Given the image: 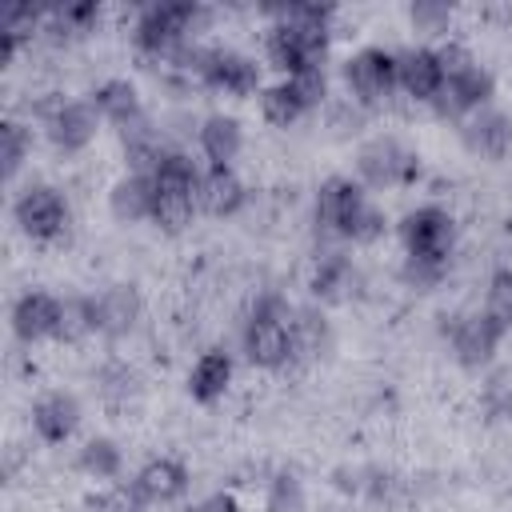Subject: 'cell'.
I'll use <instances>...</instances> for the list:
<instances>
[{"mask_svg": "<svg viewBox=\"0 0 512 512\" xmlns=\"http://www.w3.org/2000/svg\"><path fill=\"white\" fill-rule=\"evenodd\" d=\"M196 188H200V168L192 164L188 152L172 148L152 172V224H160L164 232L188 228L192 216L200 212Z\"/></svg>", "mask_w": 512, "mask_h": 512, "instance_id": "cell-1", "label": "cell"}, {"mask_svg": "<svg viewBox=\"0 0 512 512\" xmlns=\"http://www.w3.org/2000/svg\"><path fill=\"white\" fill-rule=\"evenodd\" d=\"M292 312L284 296L268 292L256 300V308L248 312L244 320V332H240V348L248 356V364L256 368H288L292 364Z\"/></svg>", "mask_w": 512, "mask_h": 512, "instance_id": "cell-2", "label": "cell"}, {"mask_svg": "<svg viewBox=\"0 0 512 512\" xmlns=\"http://www.w3.org/2000/svg\"><path fill=\"white\" fill-rule=\"evenodd\" d=\"M356 176L368 188H400L420 176V156L396 136H372L356 148Z\"/></svg>", "mask_w": 512, "mask_h": 512, "instance_id": "cell-3", "label": "cell"}, {"mask_svg": "<svg viewBox=\"0 0 512 512\" xmlns=\"http://www.w3.org/2000/svg\"><path fill=\"white\" fill-rule=\"evenodd\" d=\"M36 116L44 120V132L60 152H84L96 140L100 120H104L92 100H64L56 92H52V100L36 104Z\"/></svg>", "mask_w": 512, "mask_h": 512, "instance_id": "cell-4", "label": "cell"}, {"mask_svg": "<svg viewBox=\"0 0 512 512\" xmlns=\"http://www.w3.org/2000/svg\"><path fill=\"white\" fill-rule=\"evenodd\" d=\"M400 244L412 260H436L448 264L456 244V220L440 204H420L400 220Z\"/></svg>", "mask_w": 512, "mask_h": 512, "instance_id": "cell-5", "label": "cell"}, {"mask_svg": "<svg viewBox=\"0 0 512 512\" xmlns=\"http://www.w3.org/2000/svg\"><path fill=\"white\" fill-rule=\"evenodd\" d=\"M12 216L28 240H56L68 228V200L52 184H28L16 192Z\"/></svg>", "mask_w": 512, "mask_h": 512, "instance_id": "cell-6", "label": "cell"}, {"mask_svg": "<svg viewBox=\"0 0 512 512\" xmlns=\"http://www.w3.org/2000/svg\"><path fill=\"white\" fill-rule=\"evenodd\" d=\"M344 84H348V96H352L360 108L388 100L392 88H396V52L376 48V44L352 52V56L344 60Z\"/></svg>", "mask_w": 512, "mask_h": 512, "instance_id": "cell-7", "label": "cell"}, {"mask_svg": "<svg viewBox=\"0 0 512 512\" xmlns=\"http://www.w3.org/2000/svg\"><path fill=\"white\" fill-rule=\"evenodd\" d=\"M364 204H368V192H364L360 180H352V176H328L316 188V232L320 236L348 240L356 216L364 212Z\"/></svg>", "mask_w": 512, "mask_h": 512, "instance_id": "cell-8", "label": "cell"}, {"mask_svg": "<svg viewBox=\"0 0 512 512\" xmlns=\"http://www.w3.org/2000/svg\"><path fill=\"white\" fill-rule=\"evenodd\" d=\"M448 340H452L456 364L468 368V372H480V368L492 364V356H496V348L504 340V328L496 320H488L484 312H472V316H456L452 320Z\"/></svg>", "mask_w": 512, "mask_h": 512, "instance_id": "cell-9", "label": "cell"}, {"mask_svg": "<svg viewBox=\"0 0 512 512\" xmlns=\"http://www.w3.org/2000/svg\"><path fill=\"white\" fill-rule=\"evenodd\" d=\"M492 96H496V80H492L488 68L476 64L472 72H464V76H456V80H444L440 92L432 96V108H436V116H444V120H460V124H464L472 112L488 108Z\"/></svg>", "mask_w": 512, "mask_h": 512, "instance_id": "cell-10", "label": "cell"}, {"mask_svg": "<svg viewBox=\"0 0 512 512\" xmlns=\"http://www.w3.org/2000/svg\"><path fill=\"white\" fill-rule=\"evenodd\" d=\"M200 80L228 96H252V92H260V64L236 48H208Z\"/></svg>", "mask_w": 512, "mask_h": 512, "instance_id": "cell-11", "label": "cell"}, {"mask_svg": "<svg viewBox=\"0 0 512 512\" xmlns=\"http://www.w3.org/2000/svg\"><path fill=\"white\" fill-rule=\"evenodd\" d=\"M460 140L472 156H484V160H504L512 152V116L500 112V108H480L472 112L464 124H460Z\"/></svg>", "mask_w": 512, "mask_h": 512, "instance_id": "cell-12", "label": "cell"}, {"mask_svg": "<svg viewBox=\"0 0 512 512\" xmlns=\"http://www.w3.org/2000/svg\"><path fill=\"white\" fill-rule=\"evenodd\" d=\"M444 84V72H440V60H436V48H404L396 52V88L412 100H428L440 92Z\"/></svg>", "mask_w": 512, "mask_h": 512, "instance_id": "cell-13", "label": "cell"}, {"mask_svg": "<svg viewBox=\"0 0 512 512\" xmlns=\"http://www.w3.org/2000/svg\"><path fill=\"white\" fill-rule=\"evenodd\" d=\"M116 132H120L124 160H128V168H132L136 176H152V172L160 168V160L172 152L168 140H164V132H160L148 116H136V120H128L124 128H116Z\"/></svg>", "mask_w": 512, "mask_h": 512, "instance_id": "cell-14", "label": "cell"}, {"mask_svg": "<svg viewBox=\"0 0 512 512\" xmlns=\"http://www.w3.org/2000/svg\"><path fill=\"white\" fill-rule=\"evenodd\" d=\"M196 144H200L208 168H232V160L244 152V124L228 112H212L200 120Z\"/></svg>", "mask_w": 512, "mask_h": 512, "instance_id": "cell-15", "label": "cell"}, {"mask_svg": "<svg viewBox=\"0 0 512 512\" xmlns=\"http://www.w3.org/2000/svg\"><path fill=\"white\" fill-rule=\"evenodd\" d=\"M92 304H96V332H104L112 340L128 336L144 312V300L132 284H108L100 296H92Z\"/></svg>", "mask_w": 512, "mask_h": 512, "instance_id": "cell-16", "label": "cell"}, {"mask_svg": "<svg viewBox=\"0 0 512 512\" xmlns=\"http://www.w3.org/2000/svg\"><path fill=\"white\" fill-rule=\"evenodd\" d=\"M56 324H60V300L48 296V292H24L16 296L12 304V332L16 340L24 344H36V340H56Z\"/></svg>", "mask_w": 512, "mask_h": 512, "instance_id": "cell-17", "label": "cell"}, {"mask_svg": "<svg viewBox=\"0 0 512 512\" xmlns=\"http://www.w3.org/2000/svg\"><path fill=\"white\" fill-rule=\"evenodd\" d=\"M80 428V400L72 392H44L32 404V432L48 444H64Z\"/></svg>", "mask_w": 512, "mask_h": 512, "instance_id": "cell-18", "label": "cell"}, {"mask_svg": "<svg viewBox=\"0 0 512 512\" xmlns=\"http://www.w3.org/2000/svg\"><path fill=\"white\" fill-rule=\"evenodd\" d=\"M132 484H136V492H140L148 504H172V500H180V496L188 492L192 476H188V468H184L180 460L156 456V460H148V464L136 472Z\"/></svg>", "mask_w": 512, "mask_h": 512, "instance_id": "cell-19", "label": "cell"}, {"mask_svg": "<svg viewBox=\"0 0 512 512\" xmlns=\"http://www.w3.org/2000/svg\"><path fill=\"white\" fill-rule=\"evenodd\" d=\"M196 200H200V212H208V216H236L248 200V188L236 176V168H204Z\"/></svg>", "mask_w": 512, "mask_h": 512, "instance_id": "cell-20", "label": "cell"}, {"mask_svg": "<svg viewBox=\"0 0 512 512\" xmlns=\"http://www.w3.org/2000/svg\"><path fill=\"white\" fill-rule=\"evenodd\" d=\"M356 264L344 256V252H324L316 256L312 264V296L324 300V304H340L356 292Z\"/></svg>", "mask_w": 512, "mask_h": 512, "instance_id": "cell-21", "label": "cell"}, {"mask_svg": "<svg viewBox=\"0 0 512 512\" xmlns=\"http://www.w3.org/2000/svg\"><path fill=\"white\" fill-rule=\"evenodd\" d=\"M232 384V356L224 348H208L200 352V360L188 372V396L196 404H216Z\"/></svg>", "mask_w": 512, "mask_h": 512, "instance_id": "cell-22", "label": "cell"}, {"mask_svg": "<svg viewBox=\"0 0 512 512\" xmlns=\"http://www.w3.org/2000/svg\"><path fill=\"white\" fill-rule=\"evenodd\" d=\"M108 208L120 224H140V220H152V176H120L108 192Z\"/></svg>", "mask_w": 512, "mask_h": 512, "instance_id": "cell-23", "label": "cell"}, {"mask_svg": "<svg viewBox=\"0 0 512 512\" xmlns=\"http://www.w3.org/2000/svg\"><path fill=\"white\" fill-rule=\"evenodd\" d=\"M92 104H96V112H100L108 124H116V128H124L128 120L144 116L140 92H136V84H132V80H124V76L104 80V84L92 92Z\"/></svg>", "mask_w": 512, "mask_h": 512, "instance_id": "cell-24", "label": "cell"}, {"mask_svg": "<svg viewBox=\"0 0 512 512\" xmlns=\"http://www.w3.org/2000/svg\"><path fill=\"white\" fill-rule=\"evenodd\" d=\"M332 344L328 320L320 308H296L292 312V360H320Z\"/></svg>", "mask_w": 512, "mask_h": 512, "instance_id": "cell-25", "label": "cell"}, {"mask_svg": "<svg viewBox=\"0 0 512 512\" xmlns=\"http://www.w3.org/2000/svg\"><path fill=\"white\" fill-rule=\"evenodd\" d=\"M76 464H80V472L92 476V480H116L120 468H124V452H120L116 440H108V436H92V440L80 444Z\"/></svg>", "mask_w": 512, "mask_h": 512, "instance_id": "cell-26", "label": "cell"}, {"mask_svg": "<svg viewBox=\"0 0 512 512\" xmlns=\"http://www.w3.org/2000/svg\"><path fill=\"white\" fill-rule=\"evenodd\" d=\"M256 96H260V116H264L268 124H276V128H288V124H296L300 116H308V108L300 104V96L292 92L288 80L264 84Z\"/></svg>", "mask_w": 512, "mask_h": 512, "instance_id": "cell-27", "label": "cell"}, {"mask_svg": "<svg viewBox=\"0 0 512 512\" xmlns=\"http://www.w3.org/2000/svg\"><path fill=\"white\" fill-rule=\"evenodd\" d=\"M92 332H96V304H92V296H68V300H60L56 340L60 344H80Z\"/></svg>", "mask_w": 512, "mask_h": 512, "instance_id": "cell-28", "label": "cell"}, {"mask_svg": "<svg viewBox=\"0 0 512 512\" xmlns=\"http://www.w3.org/2000/svg\"><path fill=\"white\" fill-rule=\"evenodd\" d=\"M488 320H496L504 332H512V272L508 268H496L488 276V288H484V308H480Z\"/></svg>", "mask_w": 512, "mask_h": 512, "instance_id": "cell-29", "label": "cell"}, {"mask_svg": "<svg viewBox=\"0 0 512 512\" xmlns=\"http://www.w3.org/2000/svg\"><path fill=\"white\" fill-rule=\"evenodd\" d=\"M268 512H304V480L296 472H276L264 488Z\"/></svg>", "mask_w": 512, "mask_h": 512, "instance_id": "cell-30", "label": "cell"}, {"mask_svg": "<svg viewBox=\"0 0 512 512\" xmlns=\"http://www.w3.org/2000/svg\"><path fill=\"white\" fill-rule=\"evenodd\" d=\"M144 504L148 500L136 492V484H108L84 500V512H144Z\"/></svg>", "mask_w": 512, "mask_h": 512, "instance_id": "cell-31", "label": "cell"}, {"mask_svg": "<svg viewBox=\"0 0 512 512\" xmlns=\"http://www.w3.org/2000/svg\"><path fill=\"white\" fill-rule=\"evenodd\" d=\"M28 152H32L28 128H24L20 120H4V124H0V160H4V176H8V180L20 172V164L28 160Z\"/></svg>", "mask_w": 512, "mask_h": 512, "instance_id": "cell-32", "label": "cell"}, {"mask_svg": "<svg viewBox=\"0 0 512 512\" xmlns=\"http://www.w3.org/2000/svg\"><path fill=\"white\" fill-rule=\"evenodd\" d=\"M44 24V8H32V4H8L0 12V40H12L20 48V40H28L36 28Z\"/></svg>", "mask_w": 512, "mask_h": 512, "instance_id": "cell-33", "label": "cell"}, {"mask_svg": "<svg viewBox=\"0 0 512 512\" xmlns=\"http://www.w3.org/2000/svg\"><path fill=\"white\" fill-rule=\"evenodd\" d=\"M96 384H100V396L108 400V404H124V400H132L136 396V372L128 368V364H104L100 368V376H96Z\"/></svg>", "mask_w": 512, "mask_h": 512, "instance_id": "cell-34", "label": "cell"}, {"mask_svg": "<svg viewBox=\"0 0 512 512\" xmlns=\"http://www.w3.org/2000/svg\"><path fill=\"white\" fill-rule=\"evenodd\" d=\"M288 84H292V92L300 96V104L312 112V108H320L324 100H328V76H324V68H304V72H296V76H284Z\"/></svg>", "mask_w": 512, "mask_h": 512, "instance_id": "cell-35", "label": "cell"}, {"mask_svg": "<svg viewBox=\"0 0 512 512\" xmlns=\"http://www.w3.org/2000/svg\"><path fill=\"white\" fill-rule=\"evenodd\" d=\"M484 408L492 416H512V364L488 372V380H484Z\"/></svg>", "mask_w": 512, "mask_h": 512, "instance_id": "cell-36", "label": "cell"}, {"mask_svg": "<svg viewBox=\"0 0 512 512\" xmlns=\"http://www.w3.org/2000/svg\"><path fill=\"white\" fill-rule=\"evenodd\" d=\"M444 272H448V264H436V260H412V256H404V268H400L404 284L416 288V292H432V288L444 280Z\"/></svg>", "mask_w": 512, "mask_h": 512, "instance_id": "cell-37", "label": "cell"}, {"mask_svg": "<svg viewBox=\"0 0 512 512\" xmlns=\"http://www.w3.org/2000/svg\"><path fill=\"white\" fill-rule=\"evenodd\" d=\"M448 16H452V8L440 4V0H416L408 8V20L416 24V32H444L448 28Z\"/></svg>", "mask_w": 512, "mask_h": 512, "instance_id": "cell-38", "label": "cell"}, {"mask_svg": "<svg viewBox=\"0 0 512 512\" xmlns=\"http://www.w3.org/2000/svg\"><path fill=\"white\" fill-rule=\"evenodd\" d=\"M436 60H440L444 80H456V76H464V72H472V68H476V56H472L464 44H456V40L440 44V48H436Z\"/></svg>", "mask_w": 512, "mask_h": 512, "instance_id": "cell-39", "label": "cell"}, {"mask_svg": "<svg viewBox=\"0 0 512 512\" xmlns=\"http://www.w3.org/2000/svg\"><path fill=\"white\" fill-rule=\"evenodd\" d=\"M384 224H388V220H384V208H376V204L368 200V204H364V212L356 216V224H352V236H348V240H352V244H376V240L384 236Z\"/></svg>", "mask_w": 512, "mask_h": 512, "instance_id": "cell-40", "label": "cell"}, {"mask_svg": "<svg viewBox=\"0 0 512 512\" xmlns=\"http://www.w3.org/2000/svg\"><path fill=\"white\" fill-rule=\"evenodd\" d=\"M332 128H336V136H356V132L364 128V108H360L356 100L336 104V108H332Z\"/></svg>", "mask_w": 512, "mask_h": 512, "instance_id": "cell-41", "label": "cell"}, {"mask_svg": "<svg viewBox=\"0 0 512 512\" xmlns=\"http://www.w3.org/2000/svg\"><path fill=\"white\" fill-rule=\"evenodd\" d=\"M188 512H240V500L232 492H208L204 500H196Z\"/></svg>", "mask_w": 512, "mask_h": 512, "instance_id": "cell-42", "label": "cell"}]
</instances>
